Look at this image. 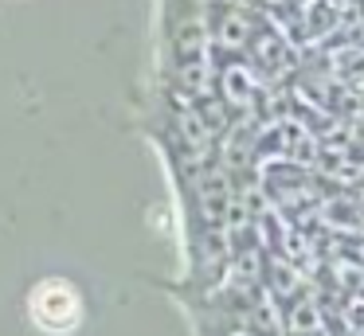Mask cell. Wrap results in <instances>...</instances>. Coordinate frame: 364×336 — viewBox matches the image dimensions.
I'll return each mask as SVG.
<instances>
[{"mask_svg": "<svg viewBox=\"0 0 364 336\" xmlns=\"http://www.w3.org/2000/svg\"><path fill=\"white\" fill-rule=\"evenodd\" d=\"M28 309H32V320L40 328H48V332H71L75 325H79V293H75L71 281L63 278H48L40 281V286L32 289V297H28Z\"/></svg>", "mask_w": 364, "mask_h": 336, "instance_id": "1", "label": "cell"}]
</instances>
